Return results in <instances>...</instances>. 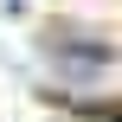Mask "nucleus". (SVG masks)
<instances>
[{
  "label": "nucleus",
  "instance_id": "nucleus-1",
  "mask_svg": "<svg viewBox=\"0 0 122 122\" xmlns=\"http://www.w3.org/2000/svg\"><path fill=\"white\" fill-rule=\"evenodd\" d=\"M45 64H51V97H90V103H109V84H116V45H103V39H84V45L51 39V45H45Z\"/></svg>",
  "mask_w": 122,
  "mask_h": 122
}]
</instances>
